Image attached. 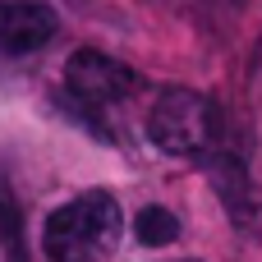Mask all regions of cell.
<instances>
[{"label":"cell","instance_id":"cell-7","mask_svg":"<svg viewBox=\"0 0 262 262\" xmlns=\"http://www.w3.org/2000/svg\"><path fill=\"white\" fill-rule=\"evenodd\" d=\"M134 239H138L143 249H166V244L180 239V216H175L170 207L152 203V207L138 212V221H134Z\"/></svg>","mask_w":262,"mask_h":262},{"label":"cell","instance_id":"cell-8","mask_svg":"<svg viewBox=\"0 0 262 262\" xmlns=\"http://www.w3.org/2000/svg\"><path fill=\"white\" fill-rule=\"evenodd\" d=\"M180 262H198V258H180Z\"/></svg>","mask_w":262,"mask_h":262},{"label":"cell","instance_id":"cell-4","mask_svg":"<svg viewBox=\"0 0 262 262\" xmlns=\"http://www.w3.org/2000/svg\"><path fill=\"white\" fill-rule=\"evenodd\" d=\"M203 166H207V184H212V193L221 198V207H226V216L235 221V230L262 244V189L253 184V175L244 170V161L221 147V152L207 157Z\"/></svg>","mask_w":262,"mask_h":262},{"label":"cell","instance_id":"cell-5","mask_svg":"<svg viewBox=\"0 0 262 262\" xmlns=\"http://www.w3.org/2000/svg\"><path fill=\"white\" fill-rule=\"evenodd\" d=\"M55 32H60V18H55L51 5H41V0H0V51L28 55V51H41Z\"/></svg>","mask_w":262,"mask_h":262},{"label":"cell","instance_id":"cell-6","mask_svg":"<svg viewBox=\"0 0 262 262\" xmlns=\"http://www.w3.org/2000/svg\"><path fill=\"white\" fill-rule=\"evenodd\" d=\"M0 262H28L23 216H18V203H14V193H9L5 180H0Z\"/></svg>","mask_w":262,"mask_h":262},{"label":"cell","instance_id":"cell-3","mask_svg":"<svg viewBox=\"0 0 262 262\" xmlns=\"http://www.w3.org/2000/svg\"><path fill=\"white\" fill-rule=\"evenodd\" d=\"M64 88H69V97L83 106V111H120L129 97H134V88H138V74L124 64V60H115V55H106V51H74L69 60H64Z\"/></svg>","mask_w":262,"mask_h":262},{"label":"cell","instance_id":"cell-1","mask_svg":"<svg viewBox=\"0 0 262 262\" xmlns=\"http://www.w3.org/2000/svg\"><path fill=\"white\" fill-rule=\"evenodd\" d=\"M120 235H124L120 203L101 189H88L46 216L41 253L51 262H106L120 249Z\"/></svg>","mask_w":262,"mask_h":262},{"label":"cell","instance_id":"cell-2","mask_svg":"<svg viewBox=\"0 0 262 262\" xmlns=\"http://www.w3.org/2000/svg\"><path fill=\"white\" fill-rule=\"evenodd\" d=\"M147 138L166 157L207 161L221 152V111L212 97L193 88H166L147 106Z\"/></svg>","mask_w":262,"mask_h":262}]
</instances>
